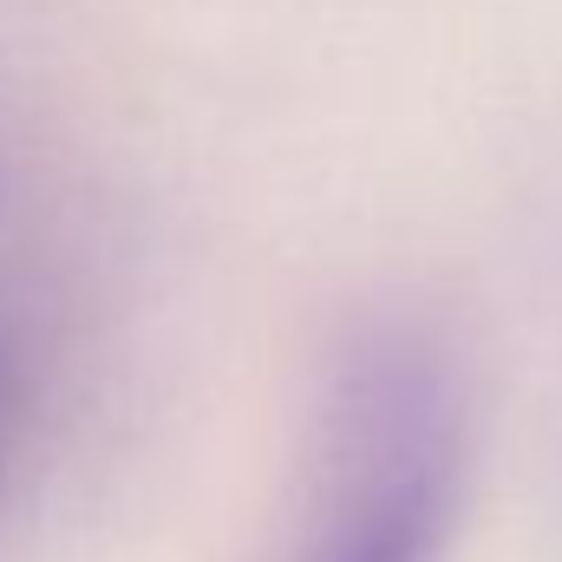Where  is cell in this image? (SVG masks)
<instances>
[{
    "instance_id": "6da1fadb",
    "label": "cell",
    "mask_w": 562,
    "mask_h": 562,
    "mask_svg": "<svg viewBox=\"0 0 562 562\" xmlns=\"http://www.w3.org/2000/svg\"><path fill=\"white\" fill-rule=\"evenodd\" d=\"M419 393L400 400V431L380 438L373 471L360 484V504L347 517V537L327 562H431L445 537V438H431Z\"/></svg>"
},
{
    "instance_id": "7a4b0ae2",
    "label": "cell",
    "mask_w": 562,
    "mask_h": 562,
    "mask_svg": "<svg viewBox=\"0 0 562 562\" xmlns=\"http://www.w3.org/2000/svg\"><path fill=\"white\" fill-rule=\"evenodd\" d=\"M7 438H13V380H7V360H0V458H7Z\"/></svg>"
}]
</instances>
